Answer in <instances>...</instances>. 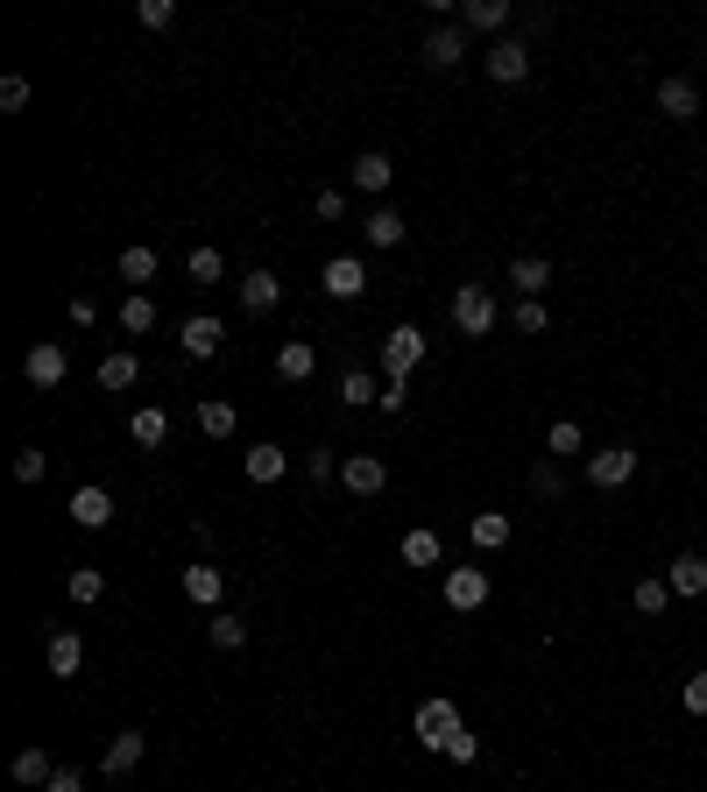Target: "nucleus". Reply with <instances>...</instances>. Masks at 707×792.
<instances>
[{"label":"nucleus","mask_w":707,"mask_h":792,"mask_svg":"<svg viewBox=\"0 0 707 792\" xmlns=\"http://www.w3.org/2000/svg\"><path fill=\"white\" fill-rule=\"evenodd\" d=\"M134 22H142V28H170L177 22V0H134Z\"/></svg>","instance_id":"obj_40"},{"label":"nucleus","mask_w":707,"mask_h":792,"mask_svg":"<svg viewBox=\"0 0 707 792\" xmlns=\"http://www.w3.org/2000/svg\"><path fill=\"white\" fill-rule=\"evenodd\" d=\"M460 736V708L453 700H425V708H417V743H425V750H446V743Z\"/></svg>","instance_id":"obj_3"},{"label":"nucleus","mask_w":707,"mask_h":792,"mask_svg":"<svg viewBox=\"0 0 707 792\" xmlns=\"http://www.w3.org/2000/svg\"><path fill=\"white\" fill-rule=\"evenodd\" d=\"M680 700H686V714H707V672H694V679L680 686Z\"/></svg>","instance_id":"obj_44"},{"label":"nucleus","mask_w":707,"mask_h":792,"mask_svg":"<svg viewBox=\"0 0 707 792\" xmlns=\"http://www.w3.org/2000/svg\"><path fill=\"white\" fill-rule=\"evenodd\" d=\"M240 468H248V482H262V488H269V482H283V468H291V453L262 439V446H248V460H240Z\"/></svg>","instance_id":"obj_19"},{"label":"nucleus","mask_w":707,"mask_h":792,"mask_svg":"<svg viewBox=\"0 0 707 792\" xmlns=\"http://www.w3.org/2000/svg\"><path fill=\"white\" fill-rule=\"evenodd\" d=\"M43 659H50V672H57V679H71V672L85 665V645H79V630H50V637H43Z\"/></svg>","instance_id":"obj_13"},{"label":"nucleus","mask_w":707,"mask_h":792,"mask_svg":"<svg viewBox=\"0 0 707 792\" xmlns=\"http://www.w3.org/2000/svg\"><path fill=\"white\" fill-rule=\"evenodd\" d=\"M276 297H283L276 269H248V276H240V305H248V311H269Z\"/></svg>","instance_id":"obj_23"},{"label":"nucleus","mask_w":707,"mask_h":792,"mask_svg":"<svg viewBox=\"0 0 707 792\" xmlns=\"http://www.w3.org/2000/svg\"><path fill=\"white\" fill-rule=\"evenodd\" d=\"M0 107L22 114V107H28V79H0Z\"/></svg>","instance_id":"obj_45"},{"label":"nucleus","mask_w":707,"mask_h":792,"mask_svg":"<svg viewBox=\"0 0 707 792\" xmlns=\"http://www.w3.org/2000/svg\"><path fill=\"white\" fill-rule=\"evenodd\" d=\"M411 403V382H382V411H403Z\"/></svg>","instance_id":"obj_49"},{"label":"nucleus","mask_w":707,"mask_h":792,"mask_svg":"<svg viewBox=\"0 0 707 792\" xmlns=\"http://www.w3.org/2000/svg\"><path fill=\"white\" fill-rule=\"evenodd\" d=\"M185 594H191L199 608H220V594H227V574H220L213 559H205V566H185Z\"/></svg>","instance_id":"obj_17"},{"label":"nucleus","mask_w":707,"mask_h":792,"mask_svg":"<svg viewBox=\"0 0 707 792\" xmlns=\"http://www.w3.org/2000/svg\"><path fill=\"white\" fill-rule=\"evenodd\" d=\"M311 213H319L326 227H333V220H347V191H333V185H326V191H319V205H311Z\"/></svg>","instance_id":"obj_43"},{"label":"nucleus","mask_w":707,"mask_h":792,"mask_svg":"<svg viewBox=\"0 0 707 792\" xmlns=\"http://www.w3.org/2000/svg\"><path fill=\"white\" fill-rule=\"evenodd\" d=\"M545 453H552V460H559V453H580V425H574V417H559V425H552Z\"/></svg>","instance_id":"obj_42"},{"label":"nucleus","mask_w":707,"mask_h":792,"mask_svg":"<svg viewBox=\"0 0 707 792\" xmlns=\"http://www.w3.org/2000/svg\"><path fill=\"white\" fill-rule=\"evenodd\" d=\"M481 64H488V79H495V85H517L523 71H531V43L503 36V43H488V57H481Z\"/></svg>","instance_id":"obj_6"},{"label":"nucleus","mask_w":707,"mask_h":792,"mask_svg":"<svg viewBox=\"0 0 707 792\" xmlns=\"http://www.w3.org/2000/svg\"><path fill=\"white\" fill-rule=\"evenodd\" d=\"M425 347L432 340L417 333V326H397V333L382 340V382H411V368L425 362Z\"/></svg>","instance_id":"obj_2"},{"label":"nucleus","mask_w":707,"mask_h":792,"mask_svg":"<svg viewBox=\"0 0 707 792\" xmlns=\"http://www.w3.org/2000/svg\"><path fill=\"white\" fill-rule=\"evenodd\" d=\"M361 291H368V269H361V256H333V262H326V297L354 305Z\"/></svg>","instance_id":"obj_8"},{"label":"nucleus","mask_w":707,"mask_h":792,"mask_svg":"<svg viewBox=\"0 0 707 792\" xmlns=\"http://www.w3.org/2000/svg\"><path fill=\"white\" fill-rule=\"evenodd\" d=\"M403 234H411V227H403V213H389V205H375V213L361 220V241H368V248H397Z\"/></svg>","instance_id":"obj_20"},{"label":"nucleus","mask_w":707,"mask_h":792,"mask_svg":"<svg viewBox=\"0 0 707 792\" xmlns=\"http://www.w3.org/2000/svg\"><path fill=\"white\" fill-rule=\"evenodd\" d=\"M134 376H142V362H134V354L128 347H114L107 354V362H99V390H128V382Z\"/></svg>","instance_id":"obj_30"},{"label":"nucleus","mask_w":707,"mask_h":792,"mask_svg":"<svg viewBox=\"0 0 707 792\" xmlns=\"http://www.w3.org/2000/svg\"><path fill=\"white\" fill-rule=\"evenodd\" d=\"M220 340H227V326H220V319H205V311H199V319H185L177 347H185L191 362H213V354H220Z\"/></svg>","instance_id":"obj_9"},{"label":"nucleus","mask_w":707,"mask_h":792,"mask_svg":"<svg viewBox=\"0 0 707 792\" xmlns=\"http://www.w3.org/2000/svg\"><path fill=\"white\" fill-rule=\"evenodd\" d=\"M43 792H85V771H71V765H57V779L43 785Z\"/></svg>","instance_id":"obj_47"},{"label":"nucleus","mask_w":707,"mask_h":792,"mask_svg":"<svg viewBox=\"0 0 707 792\" xmlns=\"http://www.w3.org/2000/svg\"><path fill=\"white\" fill-rule=\"evenodd\" d=\"M120 333H134V340L156 333V297H149V291H128V297H120Z\"/></svg>","instance_id":"obj_21"},{"label":"nucleus","mask_w":707,"mask_h":792,"mask_svg":"<svg viewBox=\"0 0 707 792\" xmlns=\"http://www.w3.org/2000/svg\"><path fill=\"white\" fill-rule=\"evenodd\" d=\"M665 588L686 594V602H694V594H707V559H700V552H680V559L665 566Z\"/></svg>","instance_id":"obj_14"},{"label":"nucleus","mask_w":707,"mask_h":792,"mask_svg":"<svg viewBox=\"0 0 707 792\" xmlns=\"http://www.w3.org/2000/svg\"><path fill=\"white\" fill-rule=\"evenodd\" d=\"M460 22L481 28V36H495V28L509 22V0H468V8H460Z\"/></svg>","instance_id":"obj_29"},{"label":"nucleus","mask_w":707,"mask_h":792,"mask_svg":"<svg viewBox=\"0 0 707 792\" xmlns=\"http://www.w3.org/2000/svg\"><path fill=\"white\" fill-rule=\"evenodd\" d=\"M22 376L36 382V390H57V382L71 376V354L57 347V340H43V347H28V362H22Z\"/></svg>","instance_id":"obj_7"},{"label":"nucleus","mask_w":707,"mask_h":792,"mask_svg":"<svg viewBox=\"0 0 707 792\" xmlns=\"http://www.w3.org/2000/svg\"><path fill=\"white\" fill-rule=\"evenodd\" d=\"M14 779H22V785H50V779H57V765H50L43 750H22V757H14Z\"/></svg>","instance_id":"obj_36"},{"label":"nucleus","mask_w":707,"mask_h":792,"mask_svg":"<svg viewBox=\"0 0 707 792\" xmlns=\"http://www.w3.org/2000/svg\"><path fill=\"white\" fill-rule=\"evenodd\" d=\"M340 403H354V411H368V403H382V382H375L368 368H347V376H340Z\"/></svg>","instance_id":"obj_26"},{"label":"nucleus","mask_w":707,"mask_h":792,"mask_svg":"<svg viewBox=\"0 0 707 792\" xmlns=\"http://www.w3.org/2000/svg\"><path fill=\"white\" fill-rule=\"evenodd\" d=\"M403 566H439V531H403Z\"/></svg>","instance_id":"obj_32"},{"label":"nucleus","mask_w":707,"mask_h":792,"mask_svg":"<svg viewBox=\"0 0 707 792\" xmlns=\"http://www.w3.org/2000/svg\"><path fill=\"white\" fill-rule=\"evenodd\" d=\"M347 177H354V191H389V177H397V163H389L382 149H361Z\"/></svg>","instance_id":"obj_18"},{"label":"nucleus","mask_w":707,"mask_h":792,"mask_svg":"<svg viewBox=\"0 0 707 792\" xmlns=\"http://www.w3.org/2000/svg\"><path fill=\"white\" fill-rule=\"evenodd\" d=\"M43 474H50V460H43V446H22V453H14V482H28V488H36Z\"/></svg>","instance_id":"obj_39"},{"label":"nucleus","mask_w":707,"mask_h":792,"mask_svg":"<svg viewBox=\"0 0 707 792\" xmlns=\"http://www.w3.org/2000/svg\"><path fill=\"white\" fill-rule=\"evenodd\" d=\"M340 482H347L354 496H382L389 488V460L382 453H347L340 460Z\"/></svg>","instance_id":"obj_5"},{"label":"nucleus","mask_w":707,"mask_h":792,"mask_svg":"<svg viewBox=\"0 0 707 792\" xmlns=\"http://www.w3.org/2000/svg\"><path fill=\"white\" fill-rule=\"evenodd\" d=\"M134 439H142V446H163V439H170V417H163V403L134 411Z\"/></svg>","instance_id":"obj_33"},{"label":"nucleus","mask_w":707,"mask_h":792,"mask_svg":"<svg viewBox=\"0 0 707 792\" xmlns=\"http://www.w3.org/2000/svg\"><path fill=\"white\" fill-rule=\"evenodd\" d=\"M191 283H220V276H227V256H220V248H191Z\"/></svg>","instance_id":"obj_37"},{"label":"nucleus","mask_w":707,"mask_h":792,"mask_svg":"<svg viewBox=\"0 0 707 792\" xmlns=\"http://www.w3.org/2000/svg\"><path fill=\"white\" fill-rule=\"evenodd\" d=\"M305 474H311V482H319V488H326V482H333V474H340V468H333V453H311V460H305Z\"/></svg>","instance_id":"obj_48"},{"label":"nucleus","mask_w":707,"mask_h":792,"mask_svg":"<svg viewBox=\"0 0 707 792\" xmlns=\"http://www.w3.org/2000/svg\"><path fill=\"white\" fill-rule=\"evenodd\" d=\"M658 114H665V121H694L700 114V85L694 79H665L658 85Z\"/></svg>","instance_id":"obj_12"},{"label":"nucleus","mask_w":707,"mask_h":792,"mask_svg":"<svg viewBox=\"0 0 707 792\" xmlns=\"http://www.w3.org/2000/svg\"><path fill=\"white\" fill-rule=\"evenodd\" d=\"M460 57H468V36L439 22V28H432V36H425V64H432V71H453Z\"/></svg>","instance_id":"obj_16"},{"label":"nucleus","mask_w":707,"mask_h":792,"mask_svg":"<svg viewBox=\"0 0 707 792\" xmlns=\"http://www.w3.org/2000/svg\"><path fill=\"white\" fill-rule=\"evenodd\" d=\"M311 368H319V347H311V340H283V354H276V376H283V382H305Z\"/></svg>","instance_id":"obj_24"},{"label":"nucleus","mask_w":707,"mask_h":792,"mask_svg":"<svg viewBox=\"0 0 707 792\" xmlns=\"http://www.w3.org/2000/svg\"><path fill=\"white\" fill-rule=\"evenodd\" d=\"M509 326H517V333H545V326H552V311L538 305V297H523V305L509 311Z\"/></svg>","instance_id":"obj_41"},{"label":"nucleus","mask_w":707,"mask_h":792,"mask_svg":"<svg viewBox=\"0 0 707 792\" xmlns=\"http://www.w3.org/2000/svg\"><path fill=\"white\" fill-rule=\"evenodd\" d=\"M629 602H637V608H644V616H658V608H665V602H672V588H665V574H644V580H637V594H629Z\"/></svg>","instance_id":"obj_35"},{"label":"nucleus","mask_w":707,"mask_h":792,"mask_svg":"<svg viewBox=\"0 0 707 792\" xmlns=\"http://www.w3.org/2000/svg\"><path fill=\"white\" fill-rule=\"evenodd\" d=\"M120 283H134V291L156 283V248H128V256H120Z\"/></svg>","instance_id":"obj_31"},{"label":"nucleus","mask_w":707,"mask_h":792,"mask_svg":"<svg viewBox=\"0 0 707 792\" xmlns=\"http://www.w3.org/2000/svg\"><path fill=\"white\" fill-rule=\"evenodd\" d=\"M64 594H71V602H79V608H93V602H99V594H107V574H99V566H71V580H64Z\"/></svg>","instance_id":"obj_27"},{"label":"nucleus","mask_w":707,"mask_h":792,"mask_svg":"<svg viewBox=\"0 0 707 792\" xmlns=\"http://www.w3.org/2000/svg\"><path fill=\"white\" fill-rule=\"evenodd\" d=\"M71 524L107 531L114 524V496H107V488H79V496H71Z\"/></svg>","instance_id":"obj_15"},{"label":"nucleus","mask_w":707,"mask_h":792,"mask_svg":"<svg viewBox=\"0 0 707 792\" xmlns=\"http://www.w3.org/2000/svg\"><path fill=\"white\" fill-rule=\"evenodd\" d=\"M446 757H453V765H474V757H481V743L468 736V729H460V736H453V743H446Z\"/></svg>","instance_id":"obj_46"},{"label":"nucleus","mask_w":707,"mask_h":792,"mask_svg":"<svg viewBox=\"0 0 707 792\" xmlns=\"http://www.w3.org/2000/svg\"><path fill=\"white\" fill-rule=\"evenodd\" d=\"M446 602H453L460 616L481 608V602H488V574H481V566H453V574H446Z\"/></svg>","instance_id":"obj_10"},{"label":"nucleus","mask_w":707,"mask_h":792,"mask_svg":"<svg viewBox=\"0 0 707 792\" xmlns=\"http://www.w3.org/2000/svg\"><path fill=\"white\" fill-rule=\"evenodd\" d=\"M509 283H517V297H545L552 262L545 256H517V262H509Z\"/></svg>","instance_id":"obj_22"},{"label":"nucleus","mask_w":707,"mask_h":792,"mask_svg":"<svg viewBox=\"0 0 707 792\" xmlns=\"http://www.w3.org/2000/svg\"><path fill=\"white\" fill-rule=\"evenodd\" d=\"M205 630H213L220 651H240V645H248V623H240V616H220V608H213V623H205Z\"/></svg>","instance_id":"obj_38"},{"label":"nucleus","mask_w":707,"mask_h":792,"mask_svg":"<svg viewBox=\"0 0 707 792\" xmlns=\"http://www.w3.org/2000/svg\"><path fill=\"white\" fill-rule=\"evenodd\" d=\"M629 474H637V446H601V453H588V482L609 496V488H623Z\"/></svg>","instance_id":"obj_4"},{"label":"nucleus","mask_w":707,"mask_h":792,"mask_svg":"<svg viewBox=\"0 0 707 792\" xmlns=\"http://www.w3.org/2000/svg\"><path fill=\"white\" fill-rule=\"evenodd\" d=\"M468 537H474L481 552H503V545H509V517H503V510H481L474 524H468Z\"/></svg>","instance_id":"obj_28"},{"label":"nucleus","mask_w":707,"mask_h":792,"mask_svg":"<svg viewBox=\"0 0 707 792\" xmlns=\"http://www.w3.org/2000/svg\"><path fill=\"white\" fill-rule=\"evenodd\" d=\"M700 36H707V28H700Z\"/></svg>","instance_id":"obj_50"},{"label":"nucleus","mask_w":707,"mask_h":792,"mask_svg":"<svg viewBox=\"0 0 707 792\" xmlns=\"http://www.w3.org/2000/svg\"><path fill=\"white\" fill-rule=\"evenodd\" d=\"M142 750H149V736H142V729H120V736L107 743V757H99V771H107V779H128V771L142 765Z\"/></svg>","instance_id":"obj_11"},{"label":"nucleus","mask_w":707,"mask_h":792,"mask_svg":"<svg viewBox=\"0 0 707 792\" xmlns=\"http://www.w3.org/2000/svg\"><path fill=\"white\" fill-rule=\"evenodd\" d=\"M531 496H545V503H559V496H566L559 460H538V468H531Z\"/></svg>","instance_id":"obj_34"},{"label":"nucleus","mask_w":707,"mask_h":792,"mask_svg":"<svg viewBox=\"0 0 707 792\" xmlns=\"http://www.w3.org/2000/svg\"><path fill=\"white\" fill-rule=\"evenodd\" d=\"M453 326L468 340H488L495 333V291H488V283H460V291H453Z\"/></svg>","instance_id":"obj_1"},{"label":"nucleus","mask_w":707,"mask_h":792,"mask_svg":"<svg viewBox=\"0 0 707 792\" xmlns=\"http://www.w3.org/2000/svg\"><path fill=\"white\" fill-rule=\"evenodd\" d=\"M234 425H240V417H234V403L199 397V432H205V439H234Z\"/></svg>","instance_id":"obj_25"}]
</instances>
